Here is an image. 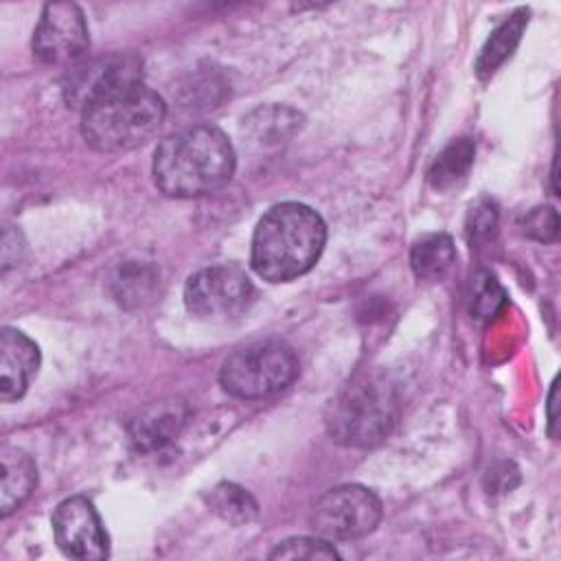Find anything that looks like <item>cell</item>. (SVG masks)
I'll return each mask as SVG.
<instances>
[{
	"label": "cell",
	"mask_w": 561,
	"mask_h": 561,
	"mask_svg": "<svg viewBox=\"0 0 561 561\" xmlns=\"http://www.w3.org/2000/svg\"><path fill=\"white\" fill-rule=\"evenodd\" d=\"M153 182L180 199L221 188L234 173V149L215 125H193L164 138L153 156Z\"/></svg>",
	"instance_id": "obj_1"
},
{
	"label": "cell",
	"mask_w": 561,
	"mask_h": 561,
	"mask_svg": "<svg viewBox=\"0 0 561 561\" xmlns=\"http://www.w3.org/2000/svg\"><path fill=\"white\" fill-rule=\"evenodd\" d=\"M327 226L322 217L298 202L270 208L254 228L250 263L270 283H287L309 272L322 254Z\"/></svg>",
	"instance_id": "obj_2"
},
{
	"label": "cell",
	"mask_w": 561,
	"mask_h": 561,
	"mask_svg": "<svg viewBox=\"0 0 561 561\" xmlns=\"http://www.w3.org/2000/svg\"><path fill=\"white\" fill-rule=\"evenodd\" d=\"M164 116L162 96L138 83L88 105L81 112V134L96 151H129L149 142L160 131Z\"/></svg>",
	"instance_id": "obj_3"
},
{
	"label": "cell",
	"mask_w": 561,
	"mask_h": 561,
	"mask_svg": "<svg viewBox=\"0 0 561 561\" xmlns=\"http://www.w3.org/2000/svg\"><path fill=\"white\" fill-rule=\"evenodd\" d=\"M399 416L394 386L381 375H362L346 383L327 410V432L344 447H373Z\"/></svg>",
	"instance_id": "obj_4"
},
{
	"label": "cell",
	"mask_w": 561,
	"mask_h": 561,
	"mask_svg": "<svg viewBox=\"0 0 561 561\" xmlns=\"http://www.w3.org/2000/svg\"><path fill=\"white\" fill-rule=\"evenodd\" d=\"M298 375L296 353L280 340L237 348L219 370L221 388L237 399H263L287 388Z\"/></svg>",
	"instance_id": "obj_5"
},
{
	"label": "cell",
	"mask_w": 561,
	"mask_h": 561,
	"mask_svg": "<svg viewBox=\"0 0 561 561\" xmlns=\"http://www.w3.org/2000/svg\"><path fill=\"white\" fill-rule=\"evenodd\" d=\"M254 287L248 274L234 263H217L197 270L184 285L186 309L202 320L232 318L248 309Z\"/></svg>",
	"instance_id": "obj_6"
},
{
	"label": "cell",
	"mask_w": 561,
	"mask_h": 561,
	"mask_svg": "<svg viewBox=\"0 0 561 561\" xmlns=\"http://www.w3.org/2000/svg\"><path fill=\"white\" fill-rule=\"evenodd\" d=\"M379 519V497L359 484H344L327 491L311 513L313 530L329 541L364 537L377 528Z\"/></svg>",
	"instance_id": "obj_7"
},
{
	"label": "cell",
	"mask_w": 561,
	"mask_h": 561,
	"mask_svg": "<svg viewBox=\"0 0 561 561\" xmlns=\"http://www.w3.org/2000/svg\"><path fill=\"white\" fill-rule=\"evenodd\" d=\"M142 83V61L131 53H110L94 59H81L68 68L64 99L81 112L103 96L129 85Z\"/></svg>",
	"instance_id": "obj_8"
},
{
	"label": "cell",
	"mask_w": 561,
	"mask_h": 561,
	"mask_svg": "<svg viewBox=\"0 0 561 561\" xmlns=\"http://www.w3.org/2000/svg\"><path fill=\"white\" fill-rule=\"evenodd\" d=\"M90 46L83 11L75 2H48L33 33V53L50 66L72 68Z\"/></svg>",
	"instance_id": "obj_9"
},
{
	"label": "cell",
	"mask_w": 561,
	"mask_h": 561,
	"mask_svg": "<svg viewBox=\"0 0 561 561\" xmlns=\"http://www.w3.org/2000/svg\"><path fill=\"white\" fill-rule=\"evenodd\" d=\"M53 533L66 557L96 561L105 559L110 552L103 522L92 502L83 495H72L57 504L53 513Z\"/></svg>",
	"instance_id": "obj_10"
},
{
	"label": "cell",
	"mask_w": 561,
	"mask_h": 561,
	"mask_svg": "<svg viewBox=\"0 0 561 561\" xmlns=\"http://www.w3.org/2000/svg\"><path fill=\"white\" fill-rule=\"evenodd\" d=\"M39 366L37 344L18 329L4 327L0 333V399H20Z\"/></svg>",
	"instance_id": "obj_11"
},
{
	"label": "cell",
	"mask_w": 561,
	"mask_h": 561,
	"mask_svg": "<svg viewBox=\"0 0 561 561\" xmlns=\"http://www.w3.org/2000/svg\"><path fill=\"white\" fill-rule=\"evenodd\" d=\"M186 423V405L169 399L142 408L129 423V438L138 451H158L167 447Z\"/></svg>",
	"instance_id": "obj_12"
},
{
	"label": "cell",
	"mask_w": 561,
	"mask_h": 561,
	"mask_svg": "<svg viewBox=\"0 0 561 561\" xmlns=\"http://www.w3.org/2000/svg\"><path fill=\"white\" fill-rule=\"evenodd\" d=\"M158 276L160 272L151 259H145L142 254H131L123 256L110 267L105 283L107 291L121 307L134 309L151 298L158 285Z\"/></svg>",
	"instance_id": "obj_13"
},
{
	"label": "cell",
	"mask_w": 561,
	"mask_h": 561,
	"mask_svg": "<svg viewBox=\"0 0 561 561\" xmlns=\"http://www.w3.org/2000/svg\"><path fill=\"white\" fill-rule=\"evenodd\" d=\"M0 465V513L7 517L31 497L37 484V467L33 458L18 447H2Z\"/></svg>",
	"instance_id": "obj_14"
},
{
	"label": "cell",
	"mask_w": 561,
	"mask_h": 561,
	"mask_svg": "<svg viewBox=\"0 0 561 561\" xmlns=\"http://www.w3.org/2000/svg\"><path fill=\"white\" fill-rule=\"evenodd\" d=\"M526 24H528V9H517L489 35L476 61V72L480 79H486L489 75H493L513 55Z\"/></svg>",
	"instance_id": "obj_15"
},
{
	"label": "cell",
	"mask_w": 561,
	"mask_h": 561,
	"mask_svg": "<svg viewBox=\"0 0 561 561\" xmlns=\"http://www.w3.org/2000/svg\"><path fill=\"white\" fill-rule=\"evenodd\" d=\"M456 261V248L449 234L427 232L412 243L410 265L416 278L438 280L443 278Z\"/></svg>",
	"instance_id": "obj_16"
},
{
	"label": "cell",
	"mask_w": 561,
	"mask_h": 561,
	"mask_svg": "<svg viewBox=\"0 0 561 561\" xmlns=\"http://www.w3.org/2000/svg\"><path fill=\"white\" fill-rule=\"evenodd\" d=\"M473 156H476V145L471 138H456L451 140L432 162L430 171H427V180L436 191H449L454 186H458L471 164H473Z\"/></svg>",
	"instance_id": "obj_17"
},
{
	"label": "cell",
	"mask_w": 561,
	"mask_h": 561,
	"mask_svg": "<svg viewBox=\"0 0 561 561\" xmlns=\"http://www.w3.org/2000/svg\"><path fill=\"white\" fill-rule=\"evenodd\" d=\"M206 500L210 511L232 526L250 524L259 515L256 500L245 489L232 482H219L217 486L210 489Z\"/></svg>",
	"instance_id": "obj_18"
},
{
	"label": "cell",
	"mask_w": 561,
	"mask_h": 561,
	"mask_svg": "<svg viewBox=\"0 0 561 561\" xmlns=\"http://www.w3.org/2000/svg\"><path fill=\"white\" fill-rule=\"evenodd\" d=\"M506 305V291L491 272H478L471 278V313L480 320H491Z\"/></svg>",
	"instance_id": "obj_19"
},
{
	"label": "cell",
	"mask_w": 561,
	"mask_h": 561,
	"mask_svg": "<svg viewBox=\"0 0 561 561\" xmlns=\"http://www.w3.org/2000/svg\"><path fill=\"white\" fill-rule=\"evenodd\" d=\"M272 559H302V561H318V559H340L337 550L324 537H291L280 541L272 552Z\"/></svg>",
	"instance_id": "obj_20"
},
{
	"label": "cell",
	"mask_w": 561,
	"mask_h": 561,
	"mask_svg": "<svg viewBox=\"0 0 561 561\" xmlns=\"http://www.w3.org/2000/svg\"><path fill=\"white\" fill-rule=\"evenodd\" d=\"M497 232V206L489 197H480L469 208L467 217V237L473 245L489 243Z\"/></svg>",
	"instance_id": "obj_21"
},
{
	"label": "cell",
	"mask_w": 561,
	"mask_h": 561,
	"mask_svg": "<svg viewBox=\"0 0 561 561\" xmlns=\"http://www.w3.org/2000/svg\"><path fill=\"white\" fill-rule=\"evenodd\" d=\"M522 230L526 237L535 239V241H554L559 234V215L552 206H539L533 208L524 221H522Z\"/></svg>",
	"instance_id": "obj_22"
},
{
	"label": "cell",
	"mask_w": 561,
	"mask_h": 561,
	"mask_svg": "<svg viewBox=\"0 0 561 561\" xmlns=\"http://www.w3.org/2000/svg\"><path fill=\"white\" fill-rule=\"evenodd\" d=\"M22 252H24L22 234L11 226H7L2 234V270L9 272L11 265H18V261L22 259Z\"/></svg>",
	"instance_id": "obj_23"
},
{
	"label": "cell",
	"mask_w": 561,
	"mask_h": 561,
	"mask_svg": "<svg viewBox=\"0 0 561 561\" xmlns=\"http://www.w3.org/2000/svg\"><path fill=\"white\" fill-rule=\"evenodd\" d=\"M554 408H557V381L552 383L550 394H548V432H550V436H554V432H557V416H554Z\"/></svg>",
	"instance_id": "obj_24"
}]
</instances>
